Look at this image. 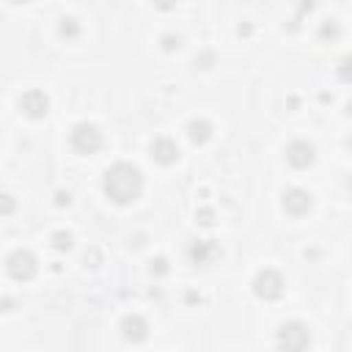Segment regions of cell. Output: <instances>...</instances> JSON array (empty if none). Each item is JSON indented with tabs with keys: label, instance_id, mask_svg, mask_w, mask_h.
Returning a JSON list of instances; mask_svg holds the SVG:
<instances>
[{
	"label": "cell",
	"instance_id": "6da1fadb",
	"mask_svg": "<svg viewBox=\"0 0 352 352\" xmlns=\"http://www.w3.org/2000/svg\"><path fill=\"white\" fill-rule=\"evenodd\" d=\"M102 187H104V195L113 204H132L143 192V176H140V170L135 165L116 162L113 168H107Z\"/></svg>",
	"mask_w": 352,
	"mask_h": 352
},
{
	"label": "cell",
	"instance_id": "7a4b0ae2",
	"mask_svg": "<svg viewBox=\"0 0 352 352\" xmlns=\"http://www.w3.org/2000/svg\"><path fill=\"white\" fill-rule=\"evenodd\" d=\"M72 148L77 154H96L102 148V132H99V126L96 124H88V121L77 124L72 129Z\"/></svg>",
	"mask_w": 352,
	"mask_h": 352
},
{
	"label": "cell",
	"instance_id": "3957f363",
	"mask_svg": "<svg viewBox=\"0 0 352 352\" xmlns=\"http://www.w3.org/2000/svg\"><path fill=\"white\" fill-rule=\"evenodd\" d=\"M36 270H38V261H36V256H33L30 250H25V248H16V250L6 258V272H8L14 280H30V278L36 275Z\"/></svg>",
	"mask_w": 352,
	"mask_h": 352
},
{
	"label": "cell",
	"instance_id": "277c9868",
	"mask_svg": "<svg viewBox=\"0 0 352 352\" xmlns=\"http://www.w3.org/2000/svg\"><path fill=\"white\" fill-rule=\"evenodd\" d=\"M283 286L286 280L280 278V272L275 270H261L256 278H253V294L258 300H278L283 294Z\"/></svg>",
	"mask_w": 352,
	"mask_h": 352
},
{
	"label": "cell",
	"instance_id": "5b68a950",
	"mask_svg": "<svg viewBox=\"0 0 352 352\" xmlns=\"http://www.w3.org/2000/svg\"><path fill=\"white\" fill-rule=\"evenodd\" d=\"M311 344V333L302 322H283L278 327V346L283 349H305Z\"/></svg>",
	"mask_w": 352,
	"mask_h": 352
},
{
	"label": "cell",
	"instance_id": "8992f818",
	"mask_svg": "<svg viewBox=\"0 0 352 352\" xmlns=\"http://www.w3.org/2000/svg\"><path fill=\"white\" fill-rule=\"evenodd\" d=\"M314 160H316V151H314V146H311L308 140H292V143L286 146V162H289L292 168H297V170L311 168Z\"/></svg>",
	"mask_w": 352,
	"mask_h": 352
},
{
	"label": "cell",
	"instance_id": "52a82bcc",
	"mask_svg": "<svg viewBox=\"0 0 352 352\" xmlns=\"http://www.w3.org/2000/svg\"><path fill=\"white\" fill-rule=\"evenodd\" d=\"M19 110L28 116V118H44L47 116V110H50V99H47V94L44 91H28V94H22L19 96Z\"/></svg>",
	"mask_w": 352,
	"mask_h": 352
},
{
	"label": "cell",
	"instance_id": "ba28073f",
	"mask_svg": "<svg viewBox=\"0 0 352 352\" xmlns=\"http://www.w3.org/2000/svg\"><path fill=\"white\" fill-rule=\"evenodd\" d=\"M121 336L129 344H143L148 338V322L140 314H126L121 319Z\"/></svg>",
	"mask_w": 352,
	"mask_h": 352
},
{
	"label": "cell",
	"instance_id": "9c48e42d",
	"mask_svg": "<svg viewBox=\"0 0 352 352\" xmlns=\"http://www.w3.org/2000/svg\"><path fill=\"white\" fill-rule=\"evenodd\" d=\"M283 209L292 214V217H302L308 209H311V192H305L302 187H292V190H286L283 192Z\"/></svg>",
	"mask_w": 352,
	"mask_h": 352
},
{
	"label": "cell",
	"instance_id": "30bf717a",
	"mask_svg": "<svg viewBox=\"0 0 352 352\" xmlns=\"http://www.w3.org/2000/svg\"><path fill=\"white\" fill-rule=\"evenodd\" d=\"M151 160L168 168V165H173V162L179 160V146H176L170 138H157V140L151 143Z\"/></svg>",
	"mask_w": 352,
	"mask_h": 352
},
{
	"label": "cell",
	"instance_id": "8fae6325",
	"mask_svg": "<svg viewBox=\"0 0 352 352\" xmlns=\"http://www.w3.org/2000/svg\"><path fill=\"white\" fill-rule=\"evenodd\" d=\"M187 138H190L192 143L204 146V143L212 138V124H209L206 118H192V121L187 124Z\"/></svg>",
	"mask_w": 352,
	"mask_h": 352
},
{
	"label": "cell",
	"instance_id": "7c38bea8",
	"mask_svg": "<svg viewBox=\"0 0 352 352\" xmlns=\"http://www.w3.org/2000/svg\"><path fill=\"white\" fill-rule=\"evenodd\" d=\"M212 253H217V245H214L212 239H206V242H195V245L190 248V258L198 261V264H204Z\"/></svg>",
	"mask_w": 352,
	"mask_h": 352
},
{
	"label": "cell",
	"instance_id": "4fadbf2b",
	"mask_svg": "<svg viewBox=\"0 0 352 352\" xmlns=\"http://www.w3.org/2000/svg\"><path fill=\"white\" fill-rule=\"evenodd\" d=\"M50 242H52V248H55V250H69V248H72V242H74V236H72L69 231H55V234L50 236Z\"/></svg>",
	"mask_w": 352,
	"mask_h": 352
},
{
	"label": "cell",
	"instance_id": "5bb4252c",
	"mask_svg": "<svg viewBox=\"0 0 352 352\" xmlns=\"http://www.w3.org/2000/svg\"><path fill=\"white\" fill-rule=\"evenodd\" d=\"M60 36H63V38H77V36H80L77 19H60Z\"/></svg>",
	"mask_w": 352,
	"mask_h": 352
},
{
	"label": "cell",
	"instance_id": "9a60e30c",
	"mask_svg": "<svg viewBox=\"0 0 352 352\" xmlns=\"http://www.w3.org/2000/svg\"><path fill=\"white\" fill-rule=\"evenodd\" d=\"M338 77H341L344 82H352V55L341 58V63H338Z\"/></svg>",
	"mask_w": 352,
	"mask_h": 352
},
{
	"label": "cell",
	"instance_id": "2e32d148",
	"mask_svg": "<svg viewBox=\"0 0 352 352\" xmlns=\"http://www.w3.org/2000/svg\"><path fill=\"white\" fill-rule=\"evenodd\" d=\"M151 272L165 275V272H168V261H165V258H154V261H151Z\"/></svg>",
	"mask_w": 352,
	"mask_h": 352
},
{
	"label": "cell",
	"instance_id": "e0dca14e",
	"mask_svg": "<svg viewBox=\"0 0 352 352\" xmlns=\"http://www.w3.org/2000/svg\"><path fill=\"white\" fill-rule=\"evenodd\" d=\"M322 36H338V25H336L333 19H327V22L322 25Z\"/></svg>",
	"mask_w": 352,
	"mask_h": 352
},
{
	"label": "cell",
	"instance_id": "ac0fdd59",
	"mask_svg": "<svg viewBox=\"0 0 352 352\" xmlns=\"http://www.w3.org/2000/svg\"><path fill=\"white\" fill-rule=\"evenodd\" d=\"M162 41H165V50H173V47H179V38H173V36H165Z\"/></svg>",
	"mask_w": 352,
	"mask_h": 352
},
{
	"label": "cell",
	"instance_id": "d6986e66",
	"mask_svg": "<svg viewBox=\"0 0 352 352\" xmlns=\"http://www.w3.org/2000/svg\"><path fill=\"white\" fill-rule=\"evenodd\" d=\"M55 204H58V206L69 204V192H58V195H55Z\"/></svg>",
	"mask_w": 352,
	"mask_h": 352
},
{
	"label": "cell",
	"instance_id": "ffe728a7",
	"mask_svg": "<svg viewBox=\"0 0 352 352\" xmlns=\"http://www.w3.org/2000/svg\"><path fill=\"white\" fill-rule=\"evenodd\" d=\"M3 201H6V206H3V212L8 214V212L14 209V201H11V195H3Z\"/></svg>",
	"mask_w": 352,
	"mask_h": 352
},
{
	"label": "cell",
	"instance_id": "44dd1931",
	"mask_svg": "<svg viewBox=\"0 0 352 352\" xmlns=\"http://www.w3.org/2000/svg\"><path fill=\"white\" fill-rule=\"evenodd\" d=\"M346 113H349V116H352V102H349V104H346Z\"/></svg>",
	"mask_w": 352,
	"mask_h": 352
},
{
	"label": "cell",
	"instance_id": "7402d4cb",
	"mask_svg": "<svg viewBox=\"0 0 352 352\" xmlns=\"http://www.w3.org/2000/svg\"><path fill=\"white\" fill-rule=\"evenodd\" d=\"M346 146H349V148H352V138H349V140H346Z\"/></svg>",
	"mask_w": 352,
	"mask_h": 352
},
{
	"label": "cell",
	"instance_id": "603a6c76",
	"mask_svg": "<svg viewBox=\"0 0 352 352\" xmlns=\"http://www.w3.org/2000/svg\"><path fill=\"white\" fill-rule=\"evenodd\" d=\"M11 3H28V0H11Z\"/></svg>",
	"mask_w": 352,
	"mask_h": 352
},
{
	"label": "cell",
	"instance_id": "cb8c5ba5",
	"mask_svg": "<svg viewBox=\"0 0 352 352\" xmlns=\"http://www.w3.org/2000/svg\"><path fill=\"white\" fill-rule=\"evenodd\" d=\"M349 187H352V182H349Z\"/></svg>",
	"mask_w": 352,
	"mask_h": 352
}]
</instances>
